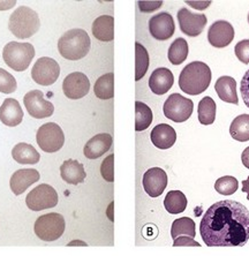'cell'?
Here are the masks:
<instances>
[{
	"instance_id": "cell-1",
	"label": "cell",
	"mask_w": 249,
	"mask_h": 256,
	"mask_svg": "<svg viewBox=\"0 0 249 256\" xmlns=\"http://www.w3.org/2000/svg\"><path fill=\"white\" fill-rule=\"evenodd\" d=\"M208 247H242L249 240V212L240 202L224 200L206 210L200 225Z\"/></svg>"
},
{
	"instance_id": "cell-2",
	"label": "cell",
	"mask_w": 249,
	"mask_h": 256,
	"mask_svg": "<svg viewBox=\"0 0 249 256\" xmlns=\"http://www.w3.org/2000/svg\"><path fill=\"white\" fill-rule=\"evenodd\" d=\"M211 82V70L202 62H193L181 70L179 86L184 92L196 96L209 88Z\"/></svg>"
},
{
	"instance_id": "cell-3",
	"label": "cell",
	"mask_w": 249,
	"mask_h": 256,
	"mask_svg": "<svg viewBox=\"0 0 249 256\" xmlns=\"http://www.w3.org/2000/svg\"><path fill=\"white\" fill-rule=\"evenodd\" d=\"M90 37L83 29H72L64 34L58 42L62 57L67 60H80L90 51Z\"/></svg>"
},
{
	"instance_id": "cell-4",
	"label": "cell",
	"mask_w": 249,
	"mask_h": 256,
	"mask_svg": "<svg viewBox=\"0 0 249 256\" xmlns=\"http://www.w3.org/2000/svg\"><path fill=\"white\" fill-rule=\"evenodd\" d=\"M40 22L38 14L27 6H21L10 16L8 29L20 40L29 38L38 32Z\"/></svg>"
},
{
	"instance_id": "cell-5",
	"label": "cell",
	"mask_w": 249,
	"mask_h": 256,
	"mask_svg": "<svg viewBox=\"0 0 249 256\" xmlns=\"http://www.w3.org/2000/svg\"><path fill=\"white\" fill-rule=\"evenodd\" d=\"M34 57H35V48L30 43L10 42L2 50L4 62L16 72L27 70Z\"/></svg>"
},
{
	"instance_id": "cell-6",
	"label": "cell",
	"mask_w": 249,
	"mask_h": 256,
	"mask_svg": "<svg viewBox=\"0 0 249 256\" xmlns=\"http://www.w3.org/2000/svg\"><path fill=\"white\" fill-rule=\"evenodd\" d=\"M35 234L43 242H56L65 232V220L60 214L50 212L37 218L34 225Z\"/></svg>"
},
{
	"instance_id": "cell-7",
	"label": "cell",
	"mask_w": 249,
	"mask_h": 256,
	"mask_svg": "<svg viewBox=\"0 0 249 256\" xmlns=\"http://www.w3.org/2000/svg\"><path fill=\"white\" fill-rule=\"evenodd\" d=\"M36 141L43 152L50 154L56 152L64 146L65 135L59 125L54 122H48L38 128Z\"/></svg>"
},
{
	"instance_id": "cell-8",
	"label": "cell",
	"mask_w": 249,
	"mask_h": 256,
	"mask_svg": "<svg viewBox=\"0 0 249 256\" xmlns=\"http://www.w3.org/2000/svg\"><path fill=\"white\" fill-rule=\"evenodd\" d=\"M194 110V103L180 94H172L164 103V114L174 122H184L190 118Z\"/></svg>"
},
{
	"instance_id": "cell-9",
	"label": "cell",
	"mask_w": 249,
	"mask_h": 256,
	"mask_svg": "<svg viewBox=\"0 0 249 256\" xmlns=\"http://www.w3.org/2000/svg\"><path fill=\"white\" fill-rule=\"evenodd\" d=\"M26 203L32 212L51 209L54 208L58 203V194L52 186L46 185V184H40L28 193Z\"/></svg>"
},
{
	"instance_id": "cell-10",
	"label": "cell",
	"mask_w": 249,
	"mask_h": 256,
	"mask_svg": "<svg viewBox=\"0 0 249 256\" xmlns=\"http://www.w3.org/2000/svg\"><path fill=\"white\" fill-rule=\"evenodd\" d=\"M60 75V66L54 59L43 57L40 58L32 70V80L40 86H51L58 80Z\"/></svg>"
},
{
	"instance_id": "cell-11",
	"label": "cell",
	"mask_w": 249,
	"mask_h": 256,
	"mask_svg": "<svg viewBox=\"0 0 249 256\" xmlns=\"http://www.w3.org/2000/svg\"><path fill=\"white\" fill-rule=\"evenodd\" d=\"M24 103L28 114L35 119L48 118L54 112V104L45 98L40 90H32L26 94Z\"/></svg>"
},
{
	"instance_id": "cell-12",
	"label": "cell",
	"mask_w": 249,
	"mask_h": 256,
	"mask_svg": "<svg viewBox=\"0 0 249 256\" xmlns=\"http://www.w3.org/2000/svg\"><path fill=\"white\" fill-rule=\"evenodd\" d=\"M178 21L181 32L190 37L201 35L208 24L204 14H195L187 8H181L178 12Z\"/></svg>"
},
{
	"instance_id": "cell-13",
	"label": "cell",
	"mask_w": 249,
	"mask_h": 256,
	"mask_svg": "<svg viewBox=\"0 0 249 256\" xmlns=\"http://www.w3.org/2000/svg\"><path fill=\"white\" fill-rule=\"evenodd\" d=\"M62 90L66 97L70 100H80L84 97L90 90V82L86 75L80 72H75L67 75L64 80Z\"/></svg>"
},
{
	"instance_id": "cell-14",
	"label": "cell",
	"mask_w": 249,
	"mask_h": 256,
	"mask_svg": "<svg viewBox=\"0 0 249 256\" xmlns=\"http://www.w3.org/2000/svg\"><path fill=\"white\" fill-rule=\"evenodd\" d=\"M149 32L154 38L166 40L171 38L176 32V24L170 13H160L149 20Z\"/></svg>"
},
{
	"instance_id": "cell-15",
	"label": "cell",
	"mask_w": 249,
	"mask_h": 256,
	"mask_svg": "<svg viewBox=\"0 0 249 256\" xmlns=\"http://www.w3.org/2000/svg\"><path fill=\"white\" fill-rule=\"evenodd\" d=\"M143 188L152 198H158L164 193L168 186V174L160 168H152L143 176Z\"/></svg>"
},
{
	"instance_id": "cell-16",
	"label": "cell",
	"mask_w": 249,
	"mask_h": 256,
	"mask_svg": "<svg viewBox=\"0 0 249 256\" xmlns=\"http://www.w3.org/2000/svg\"><path fill=\"white\" fill-rule=\"evenodd\" d=\"M234 38V28L228 21H216L208 32V40L217 48H226Z\"/></svg>"
},
{
	"instance_id": "cell-17",
	"label": "cell",
	"mask_w": 249,
	"mask_h": 256,
	"mask_svg": "<svg viewBox=\"0 0 249 256\" xmlns=\"http://www.w3.org/2000/svg\"><path fill=\"white\" fill-rule=\"evenodd\" d=\"M40 180V173L35 168H21L10 176V186L15 195H21L26 190Z\"/></svg>"
},
{
	"instance_id": "cell-18",
	"label": "cell",
	"mask_w": 249,
	"mask_h": 256,
	"mask_svg": "<svg viewBox=\"0 0 249 256\" xmlns=\"http://www.w3.org/2000/svg\"><path fill=\"white\" fill-rule=\"evenodd\" d=\"M112 142L113 138L110 134H97L86 142L84 149H83V154L89 160H97V158L103 156L105 152H108L110 150L112 146Z\"/></svg>"
},
{
	"instance_id": "cell-19",
	"label": "cell",
	"mask_w": 249,
	"mask_h": 256,
	"mask_svg": "<svg viewBox=\"0 0 249 256\" xmlns=\"http://www.w3.org/2000/svg\"><path fill=\"white\" fill-rule=\"evenodd\" d=\"M24 120V110L14 98H6L0 106V122L8 127L20 125Z\"/></svg>"
},
{
	"instance_id": "cell-20",
	"label": "cell",
	"mask_w": 249,
	"mask_h": 256,
	"mask_svg": "<svg viewBox=\"0 0 249 256\" xmlns=\"http://www.w3.org/2000/svg\"><path fill=\"white\" fill-rule=\"evenodd\" d=\"M174 84V76L168 68L160 67L154 70L149 78V86L156 95H164L172 88Z\"/></svg>"
},
{
	"instance_id": "cell-21",
	"label": "cell",
	"mask_w": 249,
	"mask_h": 256,
	"mask_svg": "<svg viewBox=\"0 0 249 256\" xmlns=\"http://www.w3.org/2000/svg\"><path fill=\"white\" fill-rule=\"evenodd\" d=\"M152 142L158 149L165 150L174 146L176 141V133L174 128L168 124H160L152 130L150 134Z\"/></svg>"
},
{
	"instance_id": "cell-22",
	"label": "cell",
	"mask_w": 249,
	"mask_h": 256,
	"mask_svg": "<svg viewBox=\"0 0 249 256\" xmlns=\"http://www.w3.org/2000/svg\"><path fill=\"white\" fill-rule=\"evenodd\" d=\"M60 176L67 184L78 185L86 179V173L80 162L76 160H67L60 166Z\"/></svg>"
},
{
	"instance_id": "cell-23",
	"label": "cell",
	"mask_w": 249,
	"mask_h": 256,
	"mask_svg": "<svg viewBox=\"0 0 249 256\" xmlns=\"http://www.w3.org/2000/svg\"><path fill=\"white\" fill-rule=\"evenodd\" d=\"M92 35L100 42H111L114 38V18L102 15L92 24Z\"/></svg>"
},
{
	"instance_id": "cell-24",
	"label": "cell",
	"mask_w": 249,
	"mask_h": 256,
	"mask_svg": "<svg viewBox=\"0 0 249 256\" xmlns=\"http://www.w3.org/2000/svg\"><path fill=\"white\" fill-rule=\"evenodd\" d=\"M214 90L222 102L236 105L239 104L236 94V82L233 78L222 76L218 78L216 84H214Z\"/></svg>"
},
{
	"instance_id": "cell-25",
	"label": "cell",
	"mask_w": 249,
	"mask_h": 256,
	"mask_svg": "<svg viewBox=\"0 0 249 256\" xmlns=\"http://www.w3.org/2000/svg\"><path fill=\"white\" fill-rule=\"evenodd\" d=\"M12 157L18 164H37L40 162V155L38 152L29 143H18L12 150Z\"/></svg>"
},
{
	"instance_id": "cell-26",
	"label": "cell",
	"mask_w": 249,
	"mask_h": 256,
	"mask_svg": "<svg viewBox=\"0 0 249 256\" xmlns=\"http://www.w3.org/2000/svg\"><path fill=\"white\" fill-rule=\"evenodd\" d=\"M97 98L111 100L114 96V74L108 73L98 78L94 86Z\"/></svg>"
},
{
	"instance_id": "cell-27",
	"label": "cell",
	"mask_w": 249,
	"mask_h": 256,
	"mask_svg": "<svg viewBox=\"0 0 249 256\" xmlns=\"http://www.w3.org/2000/svg\"><path fill=\"white\" fill-rule=\"evenodd\" d=\"M164 206L168 212L172 214L184 212L187 208V198L182 192L171 190L164 200Z\"/></svg>"
},
{
	"instance_id": "cell-28",
	"label": "cell",
	"mask_w": 249,
	"mask_h": 256,
	"mask_svg": "<svg viewBox=\"0 0 249 256\" xmlns=\"http://www.w3.org/2000/svg\"><path fill=\"white\" fill-rule=\"evenodd\" d=\"M230 134L239 142L249 141V114L238 116L230 126Z\"/></svg>"
},
{
	"instance_id": "cell-29",
	"label": "cell",
	"mask_w": 249,
	"mask_h": 256,
	"mask_svg": "<svg viewBox=\"0 0 249 256\" xmlns=\"http://www.w3.org/2000/svg\"><path fill=\"white\" fill-rule=\"evenodd\" d=\"M217 105L211 97L206 96L202 98L198 103V120L202 125H211L216 120Z\"/></svg>"
},
{
	"instance_id": "cell-30",
	"label": "cell",
	"mask_w": 249,
	"mask_h": 256,
	"mask_svg": "<svg viewBox=\"0 0 249 256\" xmlns=\"http://www.w3.org/2000/svg\"><path fill=\"white\" fill-rule=\"evenodd\" d=\"M152 111L148 105L136 102L135 103V130L142 132L152 125Z\"/></svg>"
},
{
	"instance_id": "cell-31",
	"label": "cell",
	"mask_w": 249,
	"mask_h": 256,
	"mask_svg": "<svg viewBox=\"0 0 249 256\" xmlns=\"http://www.w3.org/2000/svg\"><path fill=\"white\" fill-rule=\"evenodd\" d=\"M195 222L190 217H181L173 222L171 228V236L173 239H176L180 236L195 238L196 234Z\"/></svg>"
},
{
	"instance_id": "cell-32",
	"label": "cell",
	"mask_w": 249,
	"mask_h": 256,
	"mask_svg": "<svg viewBox=\"0 0 249 256\" xmlns=\"http://www.w3.org/2000/svg\"><path fill=\"white\" fill-rule=\"evenodd\" d=\"M188 43L184 38H176L174 42L170 45L168 48V60L172 65H180L188 57Z\"/></svg>"
},
{
	"instance_id": "cell-33",
	"label": "cell",
	"mask_w": 249,
	"mask_h": 256,
	"mask_svg": "<svg viewBox=\"0 0 249 256\" xmlns=\"http://www.w3.org/2000/svg\"><path fill=\"white\" fill-rule=\"evenodd\" d=\"M149 68V54L146 48L138 42L135 43V80L140 81Z\"/></svg>"
},
{
	"instance_id": "cell-34",
	"label": "cell",
	"mask_w": 249,
	"mask_h": 256,
	"mask_svg": "<svg viewBox=\"0 0 249 256\" xmlns=\"http://www.w3.org/2000/svg\"><path fill=\"white\" fill-rule=\"evenodd\" d=\"M238 188H239V182L232 176H222L214 184V190H217V193H220V195H225V196L234 194L238 190Z\"/></svg>"
},
{
	"instance_id": "cell-35",
	"label": "cell",
	"mask_w": 249,
	"mask_h": 256,
	"mask_svg": "<svg viewBox=\"0 0 249 256\" xmlns=\"http://www.w3.org/2000/svg\"><path fill=\"white\" fill-rule=\"evenodd\" d=\"M16 80L12 74L0 68V92L2 94H12L16 90Z\"/></svg>"
},
{
	"instance_id": "cell-36",
	"label": "cell",
	"mask_w": 249,
	"mask_h": 256,
	"mask_svg": "<svg viewBox=\"0 0 249 256\" xmlns=\"http://www.w3.org/2000/svg\"><path fill=\"white\" fill-rule=\"evenodd\" d=\"M100 174L108 182H114V155L108 156L100 165Z\"/></svg>"
},
{
	"instance_id": "cell-37",
	"label": "cell",
	"mask_w": 249,
	"mask_h": 256,
	"mask_svg": "<svg viewBox=\"0 0 249 256\" xmlns=\"http://www.w3.org/2000/svg\"><path fill=\"white\" fill-rule=\"evenodd\" d=\"M234 54L242 64H249V40H240L236 45Z\"/></svg>"
},
{
	"instance_id": "cell-38",
	"label": "cell",
	"mask_w": 249,
	"mask_h": 256,
	"mask_svg": "<svg viewBox=\"0 0 249 256\" xmlns=\"http://www.w3.org/2000/svg\"><path fill=\"white\" fill-rule=\"evenodd\" d=\"M241 97H242L244 103L249 108V70L244 73L242 80L240 84Z\"/></svg>"
},
{
	"instance_id": "cell-39",
	"label": "cell",
	"mask_w": 249,
	"mask_h": 256,
	"mask_svg": "<svg viewBox=\"0 0 249 256\" xmlns=\"http://www.w3.org/2000/svg\"><path fill=\"white\" fill-rule=\"evenodd\" d=\"M173 246L174 247H201V244L195 242L193 238L190 236H178V238L174 239V242H173Z\"/></svg>"
},
{
	"instance_id": "cell-40",
	"label": "cell",
	"mask_w": 249,
	"mask_h": 256,
	"mask_svg": "<svg viewBox=\"0 0 249 256\" xmlns=\"http://www.w3.org/2000/svg\"><path fill=\"white\" fill-rule=\"evenodd\" d=\"M163 2H138V7L141 12L150 13L160 8Z\"/></svg>"
},
{
	"instance_id": "cell-41",
	"label": "cell",
	"mask_w": 249,
	"mask_h": 256,
	"mask_svg": "<svg viewBox=\"0 0 249 256\" xmlns=\"http://www.w3.org/2000/svg\"><path fill=\"white\" fill-rule=\"evenodd\" d=\"M188 5H190V6H193V7H195L196 10H206L208 6L210 5V2H187Z\"/></svg>"
},
{
	"instance_id": "cell-42",
	"label": "cell",
	"mask_w": 249,
	"mask_h": 256,
	"mask_svg": "<svg viewBox=\"0 0 249 256\" xmlns=\"http://www.w3.org/2000/svg\"><path fill=\"white\" fill-rule=\"evenodd\" d=\"M241 160H242V164L249 168V146L242 152V155H241Z\"/></svg>"
},
{
	"instance_id": "cell-43",
	"label": "cell",
	"mask_w": 249,
	"mask_h": 256,
	"mask_svg": "<svg viewBox=\"0 0 249 256\" xmlns=\"http://www.w3.org/2000/svg\"><path fill=\"white\" fill-rule=\"evenodd\" d=\"M15 4H16V2H0V10H10Z\"/></svg>"
},
{
	"instance_id": "cell-44",
	"label": "cell",
	"mask_w": 249,
	"mask_h": 256,
	"mask_svg": "<svg viewBox=\"0 0 249 256\" xmlns=\"http://www.w3.org/2000/svg\"><path fill=\"white\" fill-rule=\"evenodd\" d=\"M241 184H242V192L244 193H247V200H249V176L247 180H244Z\"/></svg>"
},
{
	"instance_id": "cell-45",
	"label": "cell",
	"mask_w": 249,
	"mask_h": 256,
	"mask_svg": "<svg viewBox=\"0 0 249 256\" xmlns=\"http://www.w3.org/2000/svg\"><path fill=\"white\" fill-rule=\"evenodd\" d=\"M74 244H82V246H86V242H70L68 246H74Z\"/></svg>"
},
{
	"instance_id": "cell-46",
	"label": "cell",
	"mask_w": 249,
	"mask_h": 256,
	"mask_svg": "<svg viewBox=\"0 0 249 256\" xmlns=\"http://www.w3.org/2000/svg\"><path fill=\"white\" fill-rule=\"evenodd\" d=\"M248 24H249V13H248Z\"/></svg>"
}]
</instances>
